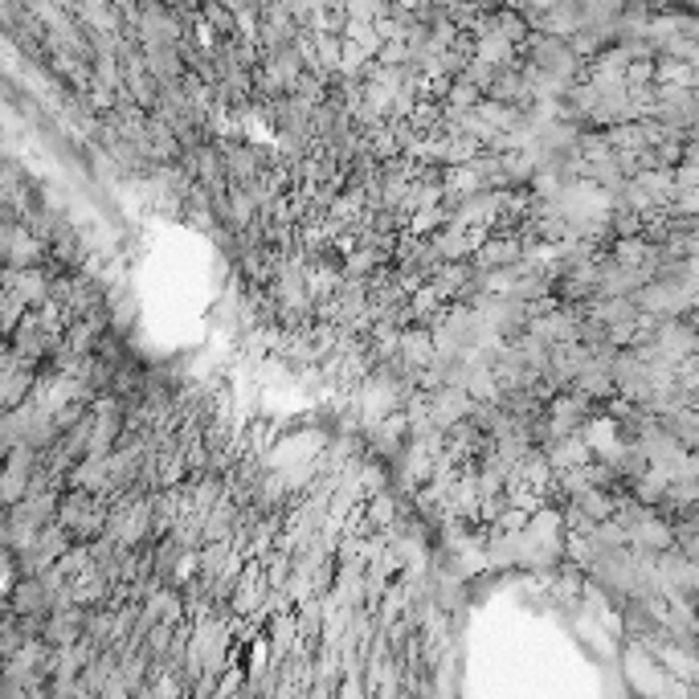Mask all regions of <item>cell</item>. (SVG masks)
I'll list each match as a JSON object with an SVG mask.
<instances>
[{"label":"cell","mask_w":699,"mask_h":699,"mask_svg":"<svg viewBox=\"0 0 699 699\" xmlns=\"http://www.w3.org/2000/svg\"><path fill=\"white\" fill-rule=\"evenodd\" d=\"M53 606V594L46 589L41 573H21L17 585L9 589V614L29 617V614H46Z\"/></svg>","instance_id":"cell-1"},{"label":"cell","mask_w":699,"mask_h":699,"mask_svg":"<svg viewBox=\"0 0 699 699\" xmlns=\"http://www.w3.org/2000/svg\"><path fill=\"white\" fill-rule=\"evenodd\" d=\"M573 508H577L589 524H597V520H610L614 515V491H606V487H581L573 499H569Z\"/></svg>","instance_id":"cell-2"}]
</instances>
